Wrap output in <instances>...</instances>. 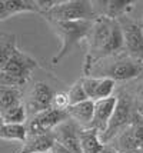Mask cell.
I'll return each instance as SVG.
<instances>
[{
  "label": "cell",
  "mask_w": 143,
  "mask_h": 153,
  "mask_svg": "<svg viewBox=\"0 0 143 153\" xmlns=\"http://www.w3.org/2000/svg\"><path fill=\"white\" fill-rule=\"evenodd\" d=\"M69 117L75 119L80 125H92L93 116H95V102L86 100L79 105H72L67 109Z\"/></svg>",
  "instance_id": "9a60e30c"
},
{
  "label": "cell",
  "mask_w": 143,
  "mask_h": 153,
  "mask_svg": "<svg viewBox=\"0 0 143 153\" xmlns=\"http://www.w3.org/2000/svg\"><path fill=\"white\" fill-rule=\"evenodd\" d=\"M140 113H142V116H143V112H140Z\"/></svg>",
  "instance_id": "484cf974"
},
{
  "label": "cell",
  "mask_w": 143,
  "mask_h": 153,
  "mask_svg": "<svg viewBox=\"0 0 143 153\" xmlns=\"http://www.w3.org/2000/svg\"><path fill=\"white\" fill-rule=\"evenodd\" d=\"M67 94H69V99H70V106H72V105H79V103L86 102V100H90L87 93H86V90H84L82 79L77 80L76 83L72 85V87H70V90L67 92Z\"/></svg>",
  "instance_id": "ffe728a7"
},
{
  "label": "cell",
  "mask_w": 143,
  "mask_h": 153,
  "mask_svg": "<svg viewBox=\"0 0 143 153\" xmlns=\"http://www.w3.org/2000/svg\"><path fill=\"white\" fill-rule=\"evenodd\" d=\"M21 103V92L19 87H0V106L1 110H7L10 107L17 106Z\"/></svg>",
  "instance_id": "e0dca14e"
},
{
  "label": "cell",
  "mask_w": 143,
  "mask_h": 153,
  "mask_svg": "<svg viewBox=\"0 0 143 153\" xmlns=\"http://www.w3.org/2000/svg\"><path fill=\"white\" fill-rule=\"evenodd\" d=\"M123 34H124V46L127 47L132 54H135L139 59H143V30L142 27L127 22L126 25H122Z\"/></svg>",
  "instance_id": "30bf717a"
},
{
  "label": "cell",
  "mask_w": 143,
  "mask_h": 153,
  "mask_svg": "<svg viewBox=\"0 0 143 153\" xmlns=\"http://www.w3.org/2000/svg\"><path fill=\"white\" fill-rule=\"evenodd\" d=\"M83 86L87 93L89 99L97 102V100L109 99L113 97V90H115V80L110 77H83Z\"/></svg>",
  "instance_id": "5b68a950"
},
{
  "label": "cell",
  "mask_w": 143,
  "mask_h": 153,
  "mask_svg": "<svg viewBox=\"0 0 143 153\" xmlns=\"http://www.w3.org/2000/svg\"><path fill=\"white\" fill-rule=\"evenodd\" d=\"M1 62H0V83L1 86L19 87L24 85L33 70L37 67V62L29 54L23 53L17 47L16 37L7 36V40L1 42Z\"/></svg>",
  "instance_id": "6da1fadb"
},
{
  "label": "cell",
  "mask_w": 143,
  "mask_h": 153,
  "mask_svg": "<svg viewBox=\"0 0 143 153\" xmlns=\"http://www.w3.org/2000/svg\"><path fill=\"white\" fill-rule=\"evenodd\" d=\"M53 23L56 22H80L90 20L93 17V6L90 1L83 0H67L60 1L57 6L50 10L47 14Z\"/></svg>",
  "instance_id": "3957f363"
},
{
  "label": "cell",
  "mask_w": 143,
  "mask_h": 153,
  "mask_svg": "<svg viewBox=\"0 0 143 153\" xmlns=\"http://www.w3.org/2000/svg\"><path fill=\"white\" fill-rule=\"evenodd\" d=\"M106 13H107V17L110 19H115V17H119L122 14L127 13L130 9H132V4L133 1H107L106 3Z\"/></svg>",
  "instance_id": "d6986e66"
},
{
  "label": "cell",
  "mask_w": 143,
  "mask_h": 153,
  "mask_svg": "<svg viewBox=\"0 0 143 153\" xmlns=\"http://www.w3.org/2000/svg\"><path fill=\"white\" fill-rule=\"evenodd\" d=\"M29 129L24 125L17 123H1L0 137L7 142H21L24 143L27 140Z\"/></svg>",
  "instance_id": "2e32d148"
},
{
  "label": "cell",
  "mask_w": 143,
  "mask_h": 153,
  "mask_svg": "<svg viewBox=\"0 0 143 153\" xmlns=\"http://www.w3.org/2000/svg\"><path fill=\"white\" fill-rule=\"evenodd\" d=\"M117 152V149H115V147H104L102 150V153H116Z\"/></svg>",
  "instance_id": "603a6c76"
},
{
  "label": "cell",
  "mask_w": 143,
  "mask_h": 153,
  "mask_svg": "<svg viewBox=\"0 0 143 153\" xmlns=\"http://www.w3.org/2000/svg\"><path fill=\"white\" fill-rule=\"evenodd\" d=\"M49 153H72V152H70L69 149H66L64 146H61L60 143H57V142H56L55 145H53V147L50 149V152Z\"/></svg>",
  "instance_id": "7402d4cb"
},
{
  "label": "cell",
  "mask_w": 143,
  "mask_h": 153,
  "mask_svg": "<svg viewBox=\"0 0 143 153\" xmlns=\"http://www.w3.org/2000/svg\"><path fill=\"white\" fill-rule=\"evenodd\" d=\"M69 106H70V99L69 94L64 92H57L55 93L53 102H52V107L56 110H61V112H67Z\"/></svg>",
  "instance_id": "44dd1931"
},
{
  "label": "cell",
  "mask_w": 143,
  "mask_h": 153,
  "mask_svg": "<svg viewBox=\"0 0 143 153\" xmlns=\"http://www.w3.org/2000/svg\"><path fill=\"white\" fill-rule=\"evenodd\" d=\"M119 97H109V99H103L95 102V116L92 122V127L97 129L100 133H104L107 125H109L112 116L115 113L116 106H117Z\"/></svg>",
  "instance_id": "52a82bcc"
},
{
  "label": "cell",
  "mask_w": 143,
  "mask_h": 153,
  "mask_svg": "<svg viewBox=\"0 0 143 153\" xmlns=\"http://www.w3.org/2000/svg\"><path fill=\"white\" fill-rule=\"evenodd\" d=\"M27 12H40L37 1L29 0H1L0 1V20H6L12 16Z\"/></svg>",
  "instance_id": "7c38bea8"
},
{
  "label": "cell",
  "mask_w": 143,
  "mask_h": 153,
  "mask_svg": "<svg viewBox=\"0 0 143 153\" xmlns=\"http://www.w3.org/2000/svg\"><path fill=\"white\" fill-rule=\"evenodd\" d=\"M53 97H55V92L52 90V87L43 82H37L30 92L29 107L36 114H39L52 107Z\"/></svg>",
  "instance_id": "ba28073f"
},
{
  "label": "cell",
  "mask_w": 143,
  "mask_h": 153,
  "mask_svg": "<svg viewBox=\"0 0 143 153\" xmlns=\"http://www.w3.org/2000/svg\"><path fill=\"white\" fill-rule=\"evenodd\" d=\"M67 116H69L67 112H61V110H56L53 107H50L47 110H44V112L34 116L27 127L29 133L30 134L49 133V130H55L57 126L64 123Z\"/></svg>",
  "instance_id": "277c9868"
},
{
  "label": "cell",
  "mask_w": 143,
  "mask_h": 153,
  "mask_svg": "<svg viewBox=\"0 0 143 153\" xmlns=\"http://www.w3.org/2000/svg\"><path fill=\"white\" fill-rule=\"evenodd\" d=\"M56 30V34L61 40V47L57 52L52 63L57 65V62H60L64 56H67L72 49L80 45L84 37H87L93 23L90 20H80V22H56L53 23Z\"/></svg>",
  "instance_id": "7a4b0ae2"
},
{
  "label": "cell",
  "mask_w": 143,
  "mask_h": 153,
  "mask_svg": "<svg viewBox=\"0 0 143 153\" xmlns=\"http://www.w3.org/2000/svg\"><path fill=\"white\" fill-rule=\"evenodd\" d=\"M143 67L140 63H137L135 60L130 59H124V60H119L116 62L113 66L109 69L107 76L110 79L116 80H129V79H135L139 74L142 73Z\"/></svg>",
  "instance_id": "8fae6325"
},
{
  "label": "cell",
  "mask_w": 143,
  "mask_h": 153,
  "mask_svg": "<svg viewBox=\"0 0 143 153\" xmlns=\"http://www.w3.org/2000/svg\"><path fill=\"white\" fill-rule=\"evenodd\" d=\"M55 140L60 143L61 146L69 149L72 153H83L80 146V137H79V130L76 129L73 123H61L60 126L55 129Z\"/></svg>",
  "instance_id": "9c48e42d"
},
{
  "label": "cell",
  "mask_w": 143,
  "mask_h": 153,
  "mask_svg": "<svg viewBox=\"0 0 143 153\" xmlns=\"http://www.w3.org/2000/svg\"><path fill=\"white\" fill-rule=\"evenodd\" d=\"M139 97H140V100L143 102V86L139 89Z\"/></svg>",
  "instance_id": "cb8c5ba5"
},
{
  "label": "cell",
  "mask_w": 143,
  "mask_h": 153,
  "mask_svg": "<svg viewBox=\"0 0 143 153\" xmlns=\"http://www.w3.org/2000/svg\"><path fill=\"white\" fill-rule=\"evenodd\" d=\"M132 117H133V116L130 113V102L127 99H119L115 113H113L109 125H107V129H106V132L102 134L103 140L110 139V137L115 136L119 130H123V129L132 122Z\"/></svg>",
  "instance_id": "8992f818"
},
{
  "label": "cell",
  "mask_w": 143,
  "mask_h": 153,
  "mask_svg": "<svg viewBox=\"0 0 143 153\" xmlns=\"http://www.w3.org/2000/svg\"><path fill=\"white\" fill-rule=\"evenodd\" d=\"M56 143L55 136L50 133H37L30 134L27 140L23 143L20 153H37V152H50V149Z\"/></svg>",
  "instance_id": "5bb4252c"
},
{
  "label": "cell",
  "mask_w": 143,
  "mask_h": 153,
  "mask_svg": "<svg viewBox=\"0 0 143 153\" xmlns=\"http://www.w3.org/2000/svg\"><path fill=\"white\" fill-rule=\"evenodd\" d=\"M37 153H49V152H37Z\"/></svg>",
  "instance_id": "d4e9b609"
},
{
  "label": "cell",
  "mask_w": 143,
  "mask_h": 153,
  "mask_svg": "<svg viewBox=\"0 0 143 153\" xmlns=\"http://www.w3.org/2000/svg\"><path fill=\"white\" fill-rule=\"evenodd\" d=\"M79 137L83 153H102L104 149L102 133L95 127L90 126L79 130Z\"/></svg>",
  "instance_id": "4fadbf2b"
},
{
  "label": "cell",
  "mask_w": 143,
  "mask_h": 153,
  "mask_svg": "<svg viewBox=\"0 0 143 153\" xmlns=\"http://www.w3.org/2000/svg\"><path fill=\"white\" fill-rule=\"evenodd\" d=\"M24 122H26V107L23 103L10 107L7 110H1V123L24 125Z\"/></svg>",
  "instance_id": "ac0fdd59"
}]
</instances>
